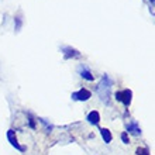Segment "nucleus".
Listing matches in <instances>:
<instances>
[{
    "instance_id": "1",
    "label": "nucleus",
    "mask_w": 155,
    "mask_h": 155,
    "mask_svg": "<svg viewBox=\"0 0 155 155\" xmlns=\"http://www.w3.org/2000/svg\"><path fill=\"white\" fill-rule=\"evenodd\" d=\"M110 90H111V81L109 79L107 75H104V76L102 78V82H100L99 86H97V93H99V96H100V99H102L103 102L109 103Z\"/></svg>"
},
{
    "instance_id": "2",
    "label": "nucleus",
    "mask_w": 155,
    "mask_h": 155,
    "mask_svg": "<svg viewBox=\"0 0 155 155\" xmlns=\"http://www.w3.org/2000/svg\"><path fill=\"white\" fill-rule=\"evenodd\" d=\"M131 96H133V92L130 89H126V90H123V92H117L116 93V99H117L118 102H123V104L127 107L130 106V103H131Z\"/></svg>"
},
{
    "instance_id": "3",
    "label": "nucleus",
    "mask_w": 155,
    "mask_h": 155,
    "mask_svg": "<svg viewBox=\"0 0 155 155\" xmlns=\"http://www.w3.org/2000/svg\"><path fill=\"white\" fill-rule=\"evenodd\" d=\"M7 138H8V141H10V144H12L14 148H17L18 151H21V152L25 151V147H21L20 144H18V141H17V137H16L14 130H8L7 131Z\"/></svg>"
},
{
    "instance_id": "4",
    "label": "nucleus",
    "mask_w": 155,
    "mask_h": 155,
    "mask_svg": "<svg viewBox=\"0 0 155 155\" xmlns=\"http://www.w3.org/2000/svg\"><path fill=\"white\" fill-rule=\"evenodd\" d=\"M90 97H92V93H90L87 89H81L79 92H75V93H72V99H75V100H81V102L89 100Z\"/></svg>"
},
{
    "instance_id": "5",
    "label": "nucleus",
    "mask_w": 155,
    "mask_h": 155,
    "mask_svg": "<svg viewBox=\"0 0 155 155\" xmlns=\"http://www.w3.org/2000/svg\"><path fill=\"white\" fill-rule=\"evenodd\" d=\"M87 121H89L90 124L97 126L99 121H100V114H99V111H90L89 114H87Z\"/></svg>"
},
{
    "instance_id": "6",
    "label": "nucleus",
    "mask_w": 155,
    "mask_h": 155,
    "mask_svg": "<svg viewBox=\"0 0 155 155\" xmlns=\"http://www.w3.org/2000/svg\"><path fill=\"white\" fill-rule=\"evenodd\" d=\"M127 131H130V133H133L134 135H140V134H141V130H140L138 124H137L135 121L130 123V124L127 126Z\"/></svg>"
},
{
    "instance_id": "7",
    "label": "nucleus",
    "mask_w": 155,
    "mask_h": 155,
    "mask_svg": "<svg viewBox=\"0 0 155 155\" xmlns=\"http://www.w3.org/2000/svg\"><path fill=\"white\" fill-rule=\"evenodd\" d=\"M64 51H65V58L68 59V58H78V57H81V54L78 52V51H75V49H72V48H64Z\"/></svg>"
},
{
    "instance_id": "8",
    "label": "nucleus",
    "mask_w": 155,
    "mask_h": 155,
    "mask_svg": "<svg viewBox=\"0 0 155 155\" xmlns=\"http://www.w3.org/2000/svg\"><path fill=\"white\" fill-rule=\"evenodd\" d=\"M100 133H102L103 140H104L106 143H110L111 138H113V137H111V133H110V131L107 130V128H102V130H100Z\"/></svg>"
},
{
    "instance_id": "9",
    "label": "nucleus",
    "mask_w": 155,
    "mask_h": 155,
    "mask_svg": "<svg viewBox=\"0 0 155 155\" xmlns=\"http://www.w3.org/2000/svg\"><path fill=\"white\" fill-rule=\"evenodd\" d=\"M81 76H82V78H85L86 81H93V79H94V76H93L92 74H90V72H89L87 69H86V68H83V69L81 68Z\"/></svg>"
},
{
    "instance_id": "10",
    "label": "nucleus",
    "mask_w": 155,
    "mask_h": 155,
    "mask_svg": "<svg viewBox=\"0 0 155 155\" xmlns=\"http://www.w3.org/2000/svg\"><path fill=\"white\" fill-rule=\"evenodd\" d=\"M148 154H150V151L147 148H138L137 150V155H148Z\"/></svg>"
},
{
    "instance_id": "11",
    "label": "nucleus",
    "mask_w": 155,
    "mask_h": 155,
    "mask_svg": "<svg viewBox=\"0 0 155 155\" xmlns=\"http://www.w3.org/2000/svg\"><path fill=\"white\" fill-rule=\"evenodd\" d=\"M121 140H123V143H124V144H128V143H130V140H128V135H127V133H123V134H121Z\"/></svg>"
},
{
    "instance_id": "12",
    "label": "nucleus",
    "mask_w": 155,
    "mask_h": 155,
    "mask_svg": "<svg viewBox=\"0 0 155 155\" xmlns=\"http://www.w3.org/2000/svg\"><path fill=\"white\" fill-rule=\"evenodd\" d=\"M151 3H154V0H151Z\"/></svg>"
}]
</instances>
